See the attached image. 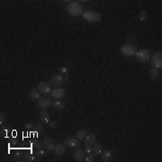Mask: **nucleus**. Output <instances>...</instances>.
Returning a JSON list of instances; mask_svg holds the SVG:
<instances>
[{"instance_id":"obj_1","label":"nucleus","mask_w":162,"mask_h":162,"mask_svg":"<svg viewBox=\"0 0 162 162\" xmlns=\"http://www.w3.org/2000/svg\"><path fill=\"white\" fill-rule=\"evenodd\" d=\"M67 11L72 16H79L83 15V7L78 2H71L67 7Z\"/></svg>"},{"instance_id":"obj_2","label":"nucleus","mask_w":162,"mask_h":162,"mask_svg":"<svg viewBox=\"0 0 162 162\" xmlns=\"http://www.w3.org/2000/svg\"><path fill=\"white\" fill-rule=\"evenodd\" d=\"M82 16L86 21H87L89 23H97V22L101 21L100 14L95 11H93V10H87V11L83 12Z\"/></svg>"},{"instance_id":"obj_3","label":"nucleus","mask_w":162,"mask_h":162,"mask_svg":"<svg viewBox=\"0 0 162 162\" xmlns=\"http://www.w3.org/2000/svg\"><path fill=\"white\" fill-rule=\"evenodd\" d=\"M121 52L125 57H132L137 52V47L132 43H127L121 48Z\"/></svg>"},{"instance_id":"obj_4","label":"nucleus","mask_w":162,"mask_h":162,"mask_svg":"<svg viewBox=\"0 0 162 162\" xmlns=\"http://www.w3.org/2000/svg\"><path fill=\"white\" fill-rule=\"evenodd\" d=\"M135 56L137 58L138 61H141V62H148L150 61V58H151V53L149 50H146V49H143V50H141L139 51L136 52Z\"/></svg>"},{"instance_id":"obj_5","label":"nucleus","mask_w":162,"mask_h":162,"mask_svg":"<svg viewBox=\"0 0 162 162\" xmlns=\"http://www.w3.org/2000/svg\"><path fill=\"white\" fill-rule=\"evenodd\" d=\"M63 76L61 74H55L50 78V84L51 87H60V86L63 83Z\"/></svg>"},{"instance_id":"obj_6","label":"nucleus","mask_w":162,"mask_h":162,"mask_svg":"<svg viewBox=\"0 0 162 162\" xmlns=\"http://www.w3.org/2000/svg\"><path fill=\"white\" fill-rule=\"evenodd\" d=\"M150 61H151V64L157 68V69H159L162 67V54L161 52H156L153 54V56L150 58Z\"/></svg>"},{"instance_id":"obj_7","label":"nucleus","mask_w":162,"mask_h":162,"mask_svg":"<svg viewBox=\"0 0 162 162\" xmlns=\"http://www.w3.org/2000/svg\"><path fill=\"white\" fill-rule=\"evenodd\" d=\"M65 145L67 147H69L70 149H76V148H78L80 146V141L78 138H75V137H68L65 139V141H64Z\"/></svg>"},{"instance_id":"obj_8","label":"nucleus","mask_w":162,"mask_h":162,"mask_svg":"<svg viewBox=\"0 0 162 162\" xmlns=\"http://www.w3.org/2000/svg\"><path fill=\"white\" fill-rule=\"evenodd\" d=\"M38 90L40 91L41 94L46 95H49L50 93H51V86L50 83L42 81L38 85Z\"/></svg>"},{"instance_id":"obj_9","label":"nucleus","mask_w":162,"mask_h":162,"mask_svg":"<svg viewBox=\"0 0 162 162\" xmlns=\"http://www.w3.org/2000/svg\"><path fill=\"white\" fill-rule=\"evenodd\" d=\"M50 95H51V97H53L54 99L60 100V99H62L65 96L66 90L63 87H58V88H55L54 90H52Z\"/></svg>"},{"instance_id":"obj_10","label":"nucleus","mask_w":162,"mask_h":162,"mask_svg":"<svg viewBox=\"0 0 162 162\" xmlns=\"http://www.w3.org/2000/svg\"><path fill=\"white\" fill-rule=\"evenodd\" d=\"M56 144L55 142H54V141L50 138V137H45L43 139V147L45 148V150L46 151H52L54 149V148H55Z\"/></svg>"},{"instance_id":"obj_11","label":"nucleus","mask_w":162,"mask_h":162,"mask_svg":"<svg viewBox=\"0 0 162 162\" xmlns=\"http://www.w3.org/2000/svg\"><path fill=\"white\" fill-rule=\"evenodd\" d=\"M52 104V101H51V98L50 97H48V96H43V97H40L38 99V106L41 107V108H43V109H45V108L49 107L50 105H51Z\"/></svg>"},{"instance_id":"obj_12","label":"nucleus","mask_w":162,"mask_h":162,"mask_svg":"<svg viewBox=\"0 0 162 162\" xmlns=\"http://www.w3.org/2000/svg\"><path fill=\"white\" fill-rule=\"evenodd\" d=\"M86 156V152L83 149L81 148H77V149L73 153V158L77 161H83Z\"/></svg>"},{"instance_id":"obj_13","label":"nucleus","mask_w":162,"mask_h":162,"mask_svg":"<svg viewBox=\"0 0 162 162\" xmlns=\"http://www.w3.org/2000/svg\"><path fill=\"white\" fill-rule=\"evenodd\" d=\"M85 141V145L86 146H88V147H93L95 143H96V137L95 135L90 133V134H87L86 136V138L84 139Z\"/></svg>"},{"instance_id":"obj_14","label":"nucleus","mask_w":162,"mask_h":162,"mask_svg":"<svg viewBox=\"0 0 162 162\" xmlns=\"http://www.w3.org/2000/svg\"><path fill=\"white\" fill-rule=\"evenodd\" d=\"M54 152L59 157L63 156L66 152V146L63 144H57L55 148H54Z\"/></svg>"},{"instance_id":"obj_15","label":"nucleus","mask_w":162,"mask_h":162,"mask_svg":"<svg viewBox=\"0 0 162 162\" xmlns=\"http://www.w3.org/2000/svg\"><path fill=\"white\" fill-rule=\"evenodd\" d=\"M24 158L26 161L32 162V161H35V156H34V152H33L31 150V149H28L24 151Z\"/></svg>"},{"instance_id":"obj_16","label":"nucleus","mask_w":162,"mask_h":162,"mask_svg":"<svg viewBox=\"0 0 162 162\" xmlns=\"http://www.w3.org/2000/svg\"><path fill=\"white\" fill-rule=\"evenodd\" d=\"M39 116H40V119H41V121L42 124H48L50 123V115H49V113H48L46 110H42V111L40 113Z\"/></svg>"},{"instance_id":"obj_17","label":"nucleus","mask_w":162,"mask_h":162,"mask_svg":"<svg viewBox=\"0 0 162 162\" xmlns=\"http://www.w3.org/2000/svg\"><path fill=\"white\" fill-rule=\"evenodd\" d=\"M102 151H103V146H102V144L99 143V142H96V143L92 147V151H91V153H93L95 157H97V156H99V155L102 153Z\"/></svg>"},{"instance_id":"obj_18","label":"nucleus","mask_w":162,"mask_h":162,"mask_svg":"<svg viewBox=\"0 0 162 162\" xmlns=\"http://www.w3.org/2000/svg\"><path fill=\"white\" fill-rule=\"evenodd\" d=\"M51 105H52V107L54 108V109L59 110V111H63L64 108H65L64 103H62L61 101H54V102H52Z\"/></svg>"},{"instance_id":"obj_19","label":"nucleus","mask_w":162,"mask_h":162,"mask_svg":"<svg viewBox=\"0 0 162 162\" xmlns=\"http://www.w3.org/2000/svg\"><path fill=\"white\" fill-rule=\"evenodd\" d=\"M31 147L34 149V150H37V149H41L42 147H43V143H41L38 139H34L31 141Z\"/></svg>"},{"instance_id":"obj_20","label":"nucleus","mask_w":162,"mask_h":162,"mask_svg":"<svg viewBox=\"0 0 162 162\" xmlns=\"http://www.w3.org/2000/svg\"><path fill=\"white\" fill-rule=\"evenodd\" d=\"M40 91L37 88H33L30 92V97L32 100H38L40 98Z\"/></svg>"},{"instance_id":"obj_21","label":"nucleus","mask_w":162,"mask_h":162,"mask_svg":"<svg viewBox=\"0 0 162 162\" xmlns=\"http://www.w3.org/2000/svg\"><path fill=\"white\" fill-rule=\"evenodd\" d=\"M43 131H44V127H43V125L41 124H38L34 128H33V133L36 135V136H39V135H41L42 132H43Z\"/></svg>"},{"instance_id":"obj_22","label":"nucleus","mask_w":162,"mask_h":162,"mask_svg":"<svg viewBox=\"0 0 162 162\" xmlns=\"http://www.w3.org/2000/svg\"><path fill=\"white\" fill-rule=\"evenodd\" d=\"M46 155V152L45 150H42L41 149H37V150H34V156H35V161H40L39 159L42 158L44 156Z\"/></svg>"},{"instance_id":"obj_23","label":"nucleus","mask_w":162,"mask_h":162,"mask_svg":"<svg viewBox=\"0 0 162 162\" xmlns=\"http://www.w3.org/2000/svg\"><path fill=\"white\" fill-rule=\"evenodd\" d=\"M158 75H159V71L157 68H152L149 71V77L152 80H156L158 79Z\"/></svg>"},{"instance_id":"obj_24","label":"nucleus","mask_w":162,"mask_h":162,"mask_svg":"<svg viewBox=\"0 0 162 162\" xmlns=\"http://www.w3.org/2000/svg\"><path fill=\"white\" fill-rule=\"evenodd\" d=\"M112 158V152L110 150H104L103 152V155H102V160L104 161V162H107V161H110Z\"/></svg>"},{"instance_id":"obj_25","label":"nucleus","mask_w":162,"mask_h":162,"mask_svg":"<svg viewBox=\"0 0 162 162\" xmlns=\"http://www.w3.org/2000/svg\"><path fill=\"white\" fill-rule=\"evenodd\" d=\"M87 135V130H80V131H78L77 132L76 137L80 141V140H84Z\"/></svg>"},{"instance_id":"obj_26","label":"nucleus","mask_w":162,"mask_h":162,"mask_svg":"<svg viewBox=\"0 0 162 162\" xmlns=\"http://www.w3.org/2000/svg\"><path fill=\"white\" fill-rule=\"evenodd\" d=\"M94 159H95V155L91 154V152H90V153H87V156H85L84 161H86V162H92V161H94Z\"/></svg>"},{"instance_id":"obj_27","label":"nucleus","mask_w":162,"mask_h":162,"mask_svg":"<svg viewBox=\"0 0 162 162\" xmlns=\"http://www.w3.org/2000/svg\"><path fill=\"white\" fill-rule=\"evenodd\" d=\"M23 156V153L19 150V149H16L15 152H14V155H13V158H15V159H16V161H18L20 158H21V157Z\"/></svg>"},{"instance_id":"obj_28","label":"nucleus","mask_w":162,"mask_h":162,"mask_svg":"<svg viewBox=\"0 0 162 162\" xmlns=\"http://www.w3.org/2000/svg\"><path fill=\"white\" fill-rule=\"evenodd\" d=\"M147 17H148V13L146 11H141L139 15V19L142 22L145 21L147 19Z\"/></svg>"},{"instance_id":"obj_29","label":"nucleus","mask_w":162,"mask_h":162,"mask_svg":"<svg viewBox=\"0 0 162 162\" xmlns=\"http://www.w3.org/2000/svg\"><path fill=\"white\" fill-rule=\"evenodd\" d=\"M7 123V115L4 113L0 114V124L4 125Z\"/></svg>"},{"instance_id":"obj_30","label":"nucleus","mask_w":162,"mask_h":162,"mask_svg":"<svg viewBox=\"0 0 162 162\" xmlns=\"http://www.w3.org/2000/svg\"><path fill=\"white\" fill-rule=\"evenodd\" d=\"M24 128L29 131V130H32V129L34 128V127H33V124L32 123H26V124H24Z\"/></svg>"},{"instance_id":"obj_31","label":"nucleus","mask_w":162,"mask_h":162,"mask_svg":"<svg viewBox=\"0 0 162 162\" xmlns=\"http://www.w3.org/2000/svg\"><path fill=\"white\" fill-rule=\"evenodd\" d=\"M49 125H50V128H52V129H56L57 127H58V125H57V124L54 122V121H50V123L48 124Z\"/></svg>"},{"instance_id":"obj_32","label":"nucleus","mask_w":162,"mask_h":162,"mask_svg":"<svg viewBox=\"0 0 162 162\" xmlns=\"http://www.w3.org/2000/svg\"><path fill=\"white\" fill-rule=\"evenodd\" d=\"M9 142H10V144H11V145H14V146H16V145H17V143H18V141H17V139H16V138H11Z\"/></svg>"},{"instance_id":"obj_33","label":"nucleus","mask_w":162,"mask_h":162,"mask_svg":"<svg viewBox=\"0 0 162 162\" xmlns=\"http://www.w3.org/2000/svg\"><path fill=\"white\" fill-rule=\"evenodd\" d=\"M85 152L86 153H90L91 151H92V147H88V146H86V148H85Z\"/></svg>"},{"instance_id":"obj_34","label":"nucleus","mask_w":162,"mask_h":162,"mask_svg":"<svg viewBox=\"0 0 162 162\" xmlns=\"http://www.w3.org/2000/svg\"><path fill=\"white\" fill-rule=\"evenodd\" d=\"M61 71L62 72V73H68V69H67V67H64V68H62L61 70Z\"/></svg>"}]
</instances>
